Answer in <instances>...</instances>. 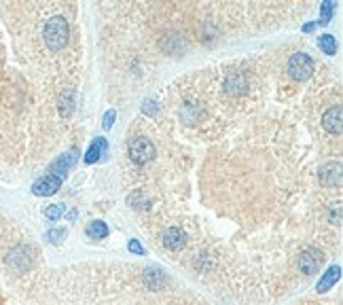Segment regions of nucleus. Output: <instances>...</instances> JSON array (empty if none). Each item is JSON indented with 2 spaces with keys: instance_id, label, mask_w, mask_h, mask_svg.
<instances>
[{
  "instance_id": "1a4fd4ad",
  "label": "nucleus",
  "mask_w": 343,
  "mask_h": 305,
  "mask_svg": "<svg viewBox=\"0 0 343 305\" xmlns=\"http://www.w3.org/2000/svg\"><path fill=\"white\" fill-rule=\"evenodd\" d=\"M320 180L324 182V184H339L341 182V168H339V163H330V166H326L322 172H320Z\"/></svg>"
},
{
  "instance_id": "f8f14e48",
  "label": "nucleus",
  "mask_w": 343,
  "mask_h": 305,
  "mask_svg": "<svg viewBox=\"0 0 343 305\" xmlns=\"http://www.w3.org/2000/svg\"><path fill=\"white\" fill-rule=\"evenodd\" d=\"M87 236L96 238V240H102V238L108 236V227H106V222H102V220H93V222H89V227H87Z\"/></svg>"
},
{
  "instance_id": "f3484780",
  "label": "nucleus",
  "mask_w": 343,
  "mask_h": 305,
  "mask_svg": "<svg viewBox=\"0 0 343 305\" xmlns=\"http://www.w3.org/2000/svg\"><path fill=\"white\" fill-rule=\"evenodd\" d=\"M129 250H132V252H136V254H144V248H142V246L138 244V240H129Z\"/></svg>"
},
{
  "instance_id": "f257e3e1",
  "label": "nucleus",
  "mask_w": 343,
  "mask_h": 305,
  "mask_svg": "<svg viewBox=\"0 0 343 305\" xmlns=\"http://www.w3.org/2000/svg\"><path fill=\"white\" fill-rule=\"evenodd\" d=\"M43 36L45 43L51 51H60L62 47L68 41V23L64 17H51L49 21L45 23V30H43Z\"/></svg>"
},
{
  "instance_id": "39448f33",
  "label": "nucleus",
  "mask_w": 343,
  "mask_h": 305,
  "mask_svg": "<svg viewBox=\"0 0 343 305\" xmlns=\"http://www.w3.org/2000/svg\"><path fill=\"white\" fill-rule=\"evenodd\" d=\"M60 186H62V178H60V176L49 174V176H43V178H39L36 182H34L32 191H34V195L47 197V195H53L57 189H60Z\"/></svg>"
},
{
  "instance_id": "4468645a",
  "label": "nucleus",
  "mask_w": 343,
  "mask_h": 305,
  "mask_svg": "<svg viewBox=\"0 0 343 305\" xmlns=\"http://www.w3.org/2000/svg\"><path fill=\"white\" fill-rule=\"evenodd\" d=\"M62 214H64V206L62 204H53V206H47L45 208V216L51 218V220H57Z\"/></svg>"
},
{
  "instance_id": "7ed1b4c3",
  "label": "nucleus",
  "mask_w": 343,
  "mask_h": 305,
  "mask_svg": "<svg viewBox=\"0 0 343 305\" xmlns=\"http://www.w3.org/2000/svg\"><path fill=\"white\" fill-rule=\"evenodd\" d=\"M153 155H155V146H153L150 140L142 138V136L132 140V144H129V157L136 163H146L153 159Z\"/></svg>"
},
{
  "instance_id": "0eeeda50",
  "label": "nucleus",
  "mask_w": 343,
  "mask_h": 305,
  "mask_svg": "<svg viewBox=\"0 0 343 305\" xmlns=\"http://www.w3.org/2000/svg\"><path fill=\"white\" fill-rule=\"evenodd\" d=\"M322 123H324V127H326L330 134H341V130H343V112H341V106H335V108L326 110Z\"/></svg>"
},
{
  "instance_id": "dca6fc26",
  "label": "nucleus",
  "mask_w": 343,
  "mask_h": 305,
  "mask_svg": "<svg viewBox=\"0 0 343 305\" xmlns=\"http://www.w3.org/2000/svg\"><path fill=\"white\" fill-rule=\"evenodd\" d=\"M330 13H333V3H324L322 5V23H328Z\"/></svg>"
},
{
  "instance_id": "6e6552de",
  "label": "nucleus",
  "mask_w": 343,
  "mask_h": 305,
  "mask_svg": "<svg viewBox=\"0 0 343 305\" xmlns=\"http://www.w3.org/2000/svg\"><path fill=\"white\" fill-rule=\"evenodd\" d=\"M339 278H341V267L339 265H335V267H330L328 272L322 276V280L318 282V286H316V290L318 292H326L333 284H337L339 282Z\"/></svg>"
},
{
  "instance_id": "9b49d317",
  "label": "nucleus",
  "mask_w": 343,
  "mask_h": 305,
  "mask_svg": "<svg viewBox=\"0 0 343 305\" xmlns=\"http://www.w3.org/2000/svg\"><path fill=\"white\" fill-rule=\"evenodd\" d=\"M74 159H77V157H74V152H66V155H62V159H57L53 166H51V170L55 172L53 176H57V174H62V176H64V172H68V168L74 163Z\"/></svg>"
},
{
  "instance_id": "2eb2a0df",
  "label": "nucleus",
  "mask_w": 343,
  "mask_h": 305,
  "mask_svg": "<svg viewBox=\"0 0 343 305\" xmlns=\"http://www.w3.org/2000/svg\"><path fill=\"white\" fill-rule=\"evenodd\" d=\"M64 238H66V231L64 229H51L49 233H47V240H49L51 244H60Z\"/></svg>"
},
{
  "instance_id": "423d86ee",
  "label": "nucleus",
  "mask_w": 343,
  "mask_h": 305,
  "mask_svg": "<svg viewBox=\"0 0 343 305\" xmlns=\"http://www.w3.org/2000/svg\"><path fill=\"white\" fill-rule=\"evenodd\" d=\"M186 244V233L178 227H170L168 231L163 233V246L170 250H180L182 246Z\"/></svg>"
},
{
  "instance_id": "a211bd4d",
  "label": "nucleus",
  "mask_w": 343,
  "mask_h": 305,
  "mask_svg": "<svg viewBox=\"0 0 343 305\" xmlns=\"http://www.w3.org/2000/svg\"><path fill=\"white\" fill-rule=\"evenodd\" d=\"M115 123V110H108L104 117V130H110V125Z\"/></svg>"
},
{
  "instance_id": "ddd939ff",
  "label": "nucleus",
  "mask_w": 343,
  "mask_h": 305,
  "mask_svg": "<svg viewBox=\"0 0 343 305\" xmlns=\"http://www.w3.org/2000/svg\"><path fill=\"white\" fill-rule=\"evenodd\" d=\"M318 45H320V49L326 53V55H333L335 49H337V43L333 39V34H322L320 39H318Z\"/></svg>"
},
{
  "instance_id": "f03ea898",
  "label": "nucleus",
  "mask_w": 343,
  "mask_h": 305,
  "mask_svg": "<svg viewBox=\"0 0 343 305\" xmlns=\"http://www.w3.org/2000/svg\"><path fill=\"white\" fill-rule=\"evenodd\" d=\"M314 70H316V64L307 53H294L288 62V72L297 81H307L314 74Z\"/></svg>"
},
{
  "instance_id": "9d476101",
  "label": "nucleus",
  "mask_w": 343,
  "mask_h": 305,
  "mask_svg": "<svg viewBox=\"0 0 343 305\" xmlns=\"http://www.w3.org/2000/svg\"><path fill=\"white\" fill-rule=\"evenodd\" d=\"M106 150V140L104 138H96V142H93L87 150V155H85V161L87 163H93V161H98L102 157V152Z\"/></svg>"
},
{
  "instance_id": "20e7f679",
  "label": "nucleus",
  "mask_w": 343,
  "mask_h": 305,
  "mask_svg": "<svg viewBox=\"0 0 343 305\" xmlns=\"http://www.w3.org/2000/svg\"><path fill=\"white\" fill-rule=\"evenodd\" d=\"M322 261H324V256L320 250H305L301 254V259H299V269L305 274V276H314L320 272V267H322Z\"/></svg>"
}]
</instances>
